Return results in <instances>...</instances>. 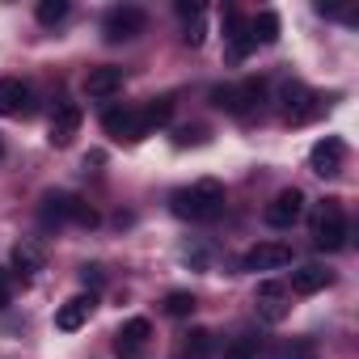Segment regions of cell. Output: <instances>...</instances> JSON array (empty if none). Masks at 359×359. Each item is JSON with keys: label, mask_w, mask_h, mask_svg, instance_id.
<instances>
[{"label": "cell", "mask_w": 359, "mask_h": 359, "mask_svg": "<svg viewBox=\"0 0 359 359\" xmlns=\"http://www.w3.org/2000/svg\"><path fill=\"white\" fill-rule=\"evenodd\" d=\"M81 279H85V287H102V266H81Z\"/></svg>", "instance_id": "obj_28"}, {"label": "cell", "mask_w": 359, "mask_h": 359, "mask_svg": "<svg viewBox=\"0 0 359 359\" xmlns=\"http://www.w3.org/2000/svg\"><path fill=\"white\" fill-rule=\"evenodd\" d=\"M81 123H85V110H81V102H60L55 110H51V144L55 148H68L72 140H76V131H81Z\"/></svg>", "instance_id": "obj_9"}, {"label": "cell", "mask_w": 359, "mask_h": 359, "mask_svg": "<svg viewBox=\"0 0 359 359\" xmlns=\"http://www.w3.org/2000/svg\"><path fill=\"white\" fill-rule=\"evenodd\" d=\"M169 212L177 220H191V224H212L224 216V182L216 177H199L191 187H177L169 195Z\"/></svg>", "instance_id": "obj_1"}, {"label": "cell", "mask_w": 359, "mask_h": 359, "mask_svg": "<svg viewBox=\"0 0 359 359\" xmlns=\"http://www.w3.org/2000/svg\"><path fill=\"white\" fill-rule=\"evenodd\" d=\"M144 26H148V13L140 5H114L102 22V34H106V43H131L144 34Z\"/></svg>", "instance_id": "obj_6"}, {"label": "cell", "mask_w": 359, "mask_h": 359, "mask_svg": "<svg viewBox=\"0 0 359 359\" xmlns=\"http://www.w3.org/2000/svg\"><path fill=\"white\" fill-rule=\"evenodd\" d=\"M93 292H81V296H72V300H64L60 309H55V330H64V334H72V330H81L89 317H93Z\"/></svg>", "instance_id": "obj_15"}, {"label": "cell", "mask_w": 359, "mask_h": 359, "mask_svg": "<svg viewBox=\"0 0 359 359\" xmlns=\"http://www.w3.org/2000/svg\"><path fill=\"white\" fill-rule=\"evenodd\" d=\"M250 39H254V47H258V43H262V47L279 43V13H275V9L254 13V18H250Z\"/></svg>", "instance_id": "obj_21"}, {"label": "cell", "mask_w": 359, "mask_h": 359, "mask_svg": "<svg viewBox=\"0 0 359 359\" xmlns=\"http://www.w3.org/2000/svg\"><path fill=\"white\" fill-rule=\"evenodd\" d=\"M342 165H346V144H342L338 135H325V140H317V144L309 148V169H313L317 177H338Z\"/></svg>", "instance_id": "obj_7"}, {"label": "cell", "mask_w": 359, "mask_h": 359, "mask_svg": "<svg viewBox=\"0 0 359 359\" xmlns=\"http://www.w3.org/2000/svg\"><path fill=\"white\" fill-rule=\"evenodd\" d=\"M241 266L245 271H283V266H292V245L287 241H258L254 250H245Z\"/></svg>", "instance_id": "obj_10"}, {"label": "cell", "mask_w": 359, "mask_h": 359, "mask_svg": "<svg viewBox=\"0 0 359 359\" xmlns=\"http://www.w3.org/2000/svg\"><path fill=\"white\" fill-rule=\"evenodd\" d=\"M177 13H182V18H203V5H195V0H177Z\"/></svg>", "instance_id": "obj_29"}, {"label": "cell", "mask_w": 359, "mask_h": 359, "mask_svg": "<svg viewBox=\"0 0 359 359\" xmlns=\"http://www.w3.org/2000/svg\"><path fill=\"white\" fill-rule=\"evenodd\" d=\"M173 93H161V97H152V102H144L140 110H135V118H140V131L144 135H152L156 127H165L169 118H173Z\"/></svg>", "instance_id": "obj_18"}, {"label": "cell", "mask_w": 359, "mask_h": 359, "mask_svg": "<svg viewBox=\"0 0 359 359\" xmlns=\"http://www.w3.org/2000/svg\"><path fill=\"white\" fill-rule=\"evenodd\" d=\"M30 85L18 81V76H0V114L5 118H18V114H30Z\"/></svg>", "instance_id": "obj_16"}, {"label": "cell", "mask_w": 359, "mask_h": 359, "mask_svg": "<svg viewBox=\"0 0 359 359\" xmlns=\"http://www.w3.org/2000/svg\"><path fill=\"white\" fill-rule=\"evenodd\" d=\"M148 338H152V325H148L144 317H131V321H123V330L114 334V355H118V359H144Z\"/></svg>", "instance_id": "obj_13"}, {"label": "cell", "mask_w": 359, "mask_h": 359, "mask_svg": "<svg viewBox=\"0 0 359 359\" xmlns=\"http://www.w3.org/2000/svg\"><path fill=\"white\" fill-rule=\"evenodd\" d=\"M39 220L51 229H60V224H81V229H93L97 224V212L81 199V195H68V191H51V195H43V203H39Z\"/></svg>", "instance_id": "obj_2"}, {"label": "cell", "mask_w": 359, "mask_h": 359, "mask_svg": "<svg viewBox=\"0 0 359 359\" xmlns=\"http://www.w3.org/2000/svg\"><path fill=\"white\" fill-rule=\"evenodd\" d=\"M279 114H283L287 127H300V123H309V118L321 114V97L309 85H300V81H287L279 89Z\"/></svg>", "instance_id": "obj_5"}, {"label": "cell", "mask_w": 359, "mask_h": 359, "mask_svg": "<svg viewBox=\"0 0 359 359\" xmlns=\"http://www.w3.org/2000/svg\"><path fill=\"white\" fill-rule=\"evenodd\" d=\"M123 81H127V72L118 64H97V68L85 72V93L97 97V102H110V97L123 93Z\"/></svg>", "instance_id": "obj_11"}, {"label": "cell", "mask_w": 359, "mask_h": 359, "mask_svg": "<svg viewBox=\"0 0 359 359\" xmlns=\"http://www.w3.org/2000/svg\"><path fill=\"white\" fill-rule=\"evenodd\" d=\"M102 127L110 140H127V144H140L144 131H140V118H135V106H110L102 114Z\"/></svg>", "instance_id": "obj_14"}, {"label": "cell", "mask_w": 359, "mask_h": 359, "mask_svg": "<svg viewBox=\"0 0 359 359\" xmlns=\"http://www.w3.org/2000/svg\"><path fill=\"white\" fill-rule=\"evenodd\" d=\"M0 156H5V144H0Z\"/></svg>", "instance_id": "obj_31"}, {"label": "cell", "mask_w": 359, "mask_h": 359, "mask_svg": "<svg viewBox=\"0 0 359 359\" xmlns=\"http://www.w3.org/2000/svg\"><path fill=\"white\" fill-rule=\"evenodd\" d=\"M224 359H258V338L254 334H241L224 346Z\"/></svg>", "instance_id": "obj_25"}, {"label": "cell", "mask_w": 359, "mask_h": 359, "mask_svg": "<svg viewBox=\"0 0 359 359\" xmlns=\"http://www.w3.org/2000/svg\"><path fill=\"white\" fill-rule=\"evenodd\" d=\"M5 304H9V271L0 266V309H5Z\"/></svg>", "instance_id": "obj_30"}, {"label": "cell", "mask_w": 359, "mask_h": 359, "mask_svg": "<svg viewBox=\"0 0 359 359\" xmlns=\"http://www.w3.org/2000/svg\"><path fill=\"white\" fill-rule=\"evenodd\" d=\"M9 262H13V271H18L22 279H34V275L47 266V254H43V245H39V241H18Z\"/></svg>", "instance_id": "obj_20"}, {"label": "cell", "mask_w": 359, "mask_h": 359, "mask_svg": "<svg viewBox=\"0 0 359 359\" xmlns=\"http://www.w3.org/2000/svg\"><path fill=\"white\" fill-rule=\"evenodd\" d=\"M224 39H229V51L233 60H245L254 51V39H250V18L241 9H224Z\"/></svg>", "instance_id": "obj_17"}, {"label": "cell", "mask_w": 359, "mask_h": 359, "mask_svg": "<svg viewBox=\"0 0 359 359\" xmlns=\"http://www.w3.org/2000/svg\"><path fill=\"white\" fill-rule=\"evenodd\" d=\"M182 355H187V359H208V355H212V334H208V330H191L187 342H182Z\"/></svg>", "instance_id": "obj_23"}, {"label": "cell", "mask_w": 359, "mask_h": 359, "mask_svg": "<svg viewBox=\"0 0 359 359\" xmlns=\"http://www.w3.org/2000/svg\"><path fill=\"white\" fill-rule=\"evenodd\" d=\"M262 216H266V224H271V229H292V224L304 216V195H300L296 187H287V191H279V195L266 203V212H262Z\"/></svg>", "instance_id": "obj_12"}, {"label": "cell", "mask_w": 359, "mask_h": 359, "mask_svg": "<svg viewBox=\"0 0 359 359\" xmlns=\"http://www.w3.org/2000/svg\"><path fill=\"white\" fill-rule=\"evenodd\" d=\"M165 313L169 317H191L195 313V296L191 292H169L165 296Z\"/></svg>", "instance_id": "obj_26"}, {"label": "cell", "mask_w": 359, "mask_h": 359, "mask_svg": "<svg viewBox=\"0 0 359 359\" xmlns=\"http://www.w3.org/2000/svg\"><path fill=\"white\" fill-rule=\"evenodd\" d=\"M330 283H334V275H330L325 266H317V262L292 271V292H296V296H317V292H325Z\"/></svg>", "instance_id": "obj_19"}, {"label": "cell", "mask_w": 359, "mask_h": 359, "mask_svg": "<svg viewBox=\"0 0 359 359\" xmlns=\"http://www.w3.org/2000/svg\"><path fill=\"white\" fill-rule=\"evenodd\" d=\"M266 102V81L262 76H245L241 85H216L212 89V106L237 114V118H250L254 110H262Z\"/></svg>", "instance_id": "obj_3"}, {"label": "cell", "mask_w": 359, "mask_h": 359, "mask_svg": "<svg viewBox=\"0 0 359 359\" xmlns=\"http://www.w3.org/2000/svg\"><path fill=\"white\" fill-rule=\"evenodd\" d=\"M68 13H72L68 0H39V9H34V18H39L43 26H60Z\"/></svg>", "instance_id": "obj_22"}, {"label": "cell", "mask_w": 359, "mask_h": 359, "mask_svg": "<svg viewBox=\"0 0 359 359\" xmlns=\"http://www.w3.org/2000/svg\"><path fill=\"white\" fill-rule=\"evenodd\" d=\"M254 309H258V317H262V321L279 325V321L292 313V304H287V287H283L279 279H262V283H258V292H254Z\"/></svg>", "instance_id": "obj_8"}, {"label": "cell", "mask_w": 359, "mask_h": 359, "mask_svg": "<svg viewBox=\"0 0 359 359\" xmlns=\"http://www.w3.org/2000/svg\"><path fill=\"white\" fill-rule=\"evenodd\" d=\"M173 144L187 148V144H208V127H177L173 131Z\"/></svg>", "instance_id": "obj_27"}, {"label": "cell", "mask_w": 359, "mask_h": 359, "mask_svg": "<svg viewBox=\"0 0 359 359\" xmlns=\"http://www.w3.org/2000/svg\"><path fill=\"white\" fill-rule=\"evenodd\" d=\"M275 359H317V342L313 338H292V342L279 346Z\"/></svg>", "instance_id": "obj_24"}, {"label": "cell", "mask_w": 359, "mask_h": 359, "mask_svg": "<svg viewBox=\"0 0 359 359\" xmlns=\"http://www.w3.org/2000/svg\"><path fill=\"white\" fill-rule=\"evenodd\" d=\"M313 245L325 250V254H338L351 245V224H346V212L338 199H325L313 216Z\"/></svg>", "instance_id": "obj_4"}]
</instances>
